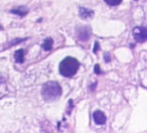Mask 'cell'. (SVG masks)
Wrapping results in <instances>:
<instances>
[{
	"mask_svg": "<svg viewBox=\"0 0 147 133\" xmlns=\"http://www.w3.org/2000/svg\"><path fill=\"white\" fill-rule=\"evenodd\" d=\"M80 68V63L75 57H67L61 61L59 65V70L61 75L63 77H73L76 75Z\"/></svg>",
	"mask_w": 147,
	"mask_h": 133,
	"instance_id": "6da1fadb",
	"label": "cell"
},
{
	"mask_svg": "<svg viewBox=\"0 0 147 133\" xmlns=\"http://www.w3.org/2000/svg\"><path fill=\"white\" fill-rule=\"evenodd\" d=\"M61 88L59 83L57 82H47L43 85L42 90H41V95L43 99L47 102L55 101L61 96Z\"/></svg>",
	"mask_w": 147,
	"mask_h": 133,
	"instance_id": "7a4b0ae2",
	"label": "cell"
},
{
	"mask_svg": "<svg viewBox=\"0 0 147 133\" xmlns=\"http://www.w3.org/2000/svg\"><path fill=\"white\" fill-rule=\"evenodd\" d=\"M133 36L137 43H144L147 41V28L143 26H137L133 29Z\"/></svg>",
	"mask_w": 147,
	"mask_h": 133,
	"instance_id": "3957f363",
	"label": "cell"
},
{
	"mask_svg": "<svg viewBox=\"0 0 147 133\" xmlns=\"http://www.w3.org/2000/svg\"><path fill=\"white\" fill-rule=\"evenodd\" d=\"M77 36L81 41H89L91 36V29L88 26H83L77 29Z\"/></svg>",
	"mask_w": 147,
	"mask_h": 133,
	"instance_id": "277c9868",
	"label": "cell"
},
{
	"mask_svg": "<svg viewBox=\"0 0 147 133\" xmlns=\"http://www.w3.org/2000/svg\"><path fill=\"white\" fill-rule=\"evenodd\" d=\"M93 119H94L95 123L98 125H102L106 123V115L102 112V111H95L93 114Z\"/></svg>",
	"mask_w": 147,
	"mask_h": 133,
	"instance_id": "5b68a950",
	"label": "cell"
},
{
	"mask_svg": "<svg viewBox=\"0 0 147 133\" xmlns=\"http://www.w3.org/2000/svg\"><path fill=\"white\" fill-rule=\"evenodd\" d=\"M14 59L16 61V63H23L24 61V51L23 49H18V51H15Z\"/></svg>",
	"mask_w": 147,
	"mask_h": 133,
	"instance_id": "8992f818",
	"label": "cell"
},
{
	"mask_svg": "<svg viewBox=\"0 0 147 133\" xmlns=\"http://www.w3.org/2000/svg\"><path fill=\"white\" fill-rule=\"evenodd\" d=\"M53 41L51 37H47L45 38V41L42 43V49L45 51H51L53 49Z\"/></svg>",
	"mask_w": 147,
	"mask_h": 133,
	"instance_id": "52a82bcc",
	"label": "cell"
},
{
	"mask_svg": "<svg viewBox=\"0 0 147 133\" xmlns=\"http://www.w3.org/2000/svg\"><path fill=\"white\" fill-rule=\"evenodd\" d=\"M80 15L82 18H87V17H91L93 16V11L89 10L87 8H83L81 7L80 8Z\"/></svg>",
	"mask_w": 147,
	"mask_h": 133,
	"instance_id": "ba28073f",
	"label": "cell"
},
{
	"mask_svg": "<svg viewBox=\"0 0 147 133\" xmlns=\"http://www.w3.org/2000/svg\"><path fill=\"white\" fill-rule=\"evenodd\" d=\"M11 12L14 13V14L19 15V16H24V15L27 13V10H24V9H23L22 7H20V8L12 9V10H11Z\"/></svg>",
	"mask_w": 147,
	"mask_h": 133,
	"instance_id": "9c48e42d",
	"label": "cell"
},
{
	"mask_svg": "<svg viewBox=\"0 0 147 133\" xmlns=\"http://www.w3.org/2000/svg\"><path fill=\"white\" fill-rule=\"evenodd\" d=\"M104 1L108 5H111V6H116V5H119L122 2V0H104Z\"/></svg>",
	"mask_w": 147,
	"mask_h": 133,
	"instance_id": "30bf717a",
	"label": "cell"
},
{
	"mask_svg": "<svg viewBox=\"0 0 147 133\" xmlns=\"http://www.w3.org/2000/svg\"><path fill=\"white\" fill-rule=\"evenodd\" d=\"M95 73H96V74H100V73H101L100 69H99V65H95Z\"/></svg>",
	"mask_w": 147,
	"mask_h": 133,
	"instance_id": "8fae6325",
	"label": "cell"
},
{
	"mask_svg": "<svg viewBox=\"0 0 147 133\" xmlns=\"http://www.w3.org/2000/svg\"><path fill=\"white\" fill-rule=\"evenodd\" d=\"M105 59H106L107 61H110V57H109V55H108V53H105Z\"/></svg>",
	"mask_w": 147,
	"mask_h": 133,
	"instance_id": "7c38bea8",
	"label": "cell"
},
{
	"mask_svg": "<svg viewBox=\"0 0 147 133\" xmlns=\"http://www.w3.org/2000/svg\"><path fill=\"white\" fill-rule=\"evenodd\" d=\"M95 45H96V47H95V49H94V51H95V53H96V51H97V49H98V47H99V45H98V43H95Z\"/></svg>",
	"mask_w": 147,
	"mask_h": 133,
	"instance_id": "4fadbf2b",
	"label": "cell"
}]
</instances>
